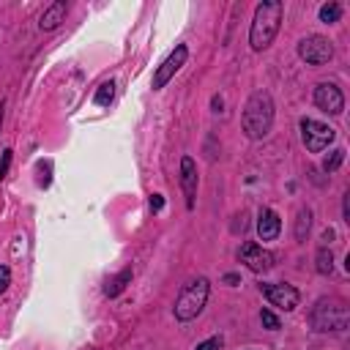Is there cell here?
Returning <instances> with one entry per match:
<instances>
[{
  "instance_id": "obj_1",
  "label": "cell",
  "mask_w": 350,
  "mask_h": 350,
  "mask_svg": "<svg viewBox=\"0 0 350 350\" xmlns=\"http://www.w3.org/2000/svg\"><path fill=\"white\" fill-rule=\"evenodd\" d=\"M282 11L284 5L279 0H262L257 8H254V19H252V27H249V44L252 49H268L279 33V25H282Z\"/></svg>"
},
{
  "instance_id": "obj_2",
  "label": "cell",
  "mask_w": 350,
  "mask_h": 350,
  "mask_svg": "<svg viewBox=\"0 0 350 350\" xmlns=\"http://www.w3.org/2000/svg\"><path fill=\"white\" fill-rule=\"evenodd\" d=\"M241 126H243V134L249 139H262L271 131V126H273V101L265 90H257V93L249 96V101L243 104Z\"/></svg>"
},
{
  "instance_id": "obj_3",
  "label": "cell",
  "mask_w": 350,
  "mask_h": 350,
  "mask_svg": "<svg viewBox=\"0 0 350 350\" xmlns=\"http://www.w3.org/2000/svg\"><path fill=\"white\" fill-rule=\"evenodd\" d=\"M309 320L314 331H345L350 323V309L342 298H320Z\"/></svg>"
},
{
  "instance_id": "obj_4",
  "label": "cell",
  "mask_w": 350,
  "mask_h": 350,
  "mask_svg": "<svg viewBox=\"0 0 350 350\" xmlns=\"http://www.w3.org/2000/svg\"><path fill=\"white\" fill-rule=\"evenodd\" d=\"M208 293H211V282H208L205 276L191 279V282L178 293V298H175V317H178L180 323L194 320V317L202 312V306H205V301H208Z\"/></svg>"
},
{
  "instance_id": "obj_5",
  "label": "cell",
  "mask_w": 350,
  "mask_h": 350,
  "mask_svg": "<svg viewBox=\"0 0 350 350\" xmlns=\"http://www.w3.org/2000/svg\"><path fill=\"white\" fill-rule=\"evenodd\" d=\"M334 137H336V131L331 126H325L320 120H312V118H304L301 120V139H304L306 150L320 153V150H325L334 142Z\"/></svg>"
},
{
  "instance_id": "obj_6",
  "label": "cell",
  "mask_w": 350,
  "mask_h": 350,
  "mask_svg": "<svg viewBox=\"0 0 350 350\" xmlns=\"http://www.w3.org/2000/svg\"><path fill=\"white\" fill-rule=\"evenodd\" d=\"M298 57L306 60L309 66H323L334 57V44L323 36H306L298 44Z\"/></svg>"
},
{
  "instance_id": "obj_7",
  "label": "cell",
  "mask_w": 350,
  "mask_h": 350,
  "mask_svg": "<svg viewBox=\"0 0 350 350\" xmlns=\"http://www.w3.org/2000/svg\"><path fill=\"white\" fill-rule=\"evenodd\" d=\"M262 295L271 301V306H279L284 312H293L298 304H301V293L293 287V284H284V282H276V284H260Z\"/></svg>"
},
{
  "instance_id": "obj_8",
  "label": "cell",
  "mask_w": 350,
  "mask_h": 350,
  "mask_svg": "<svg viewBox=\"0 0 350 350\" xmlns=\"http://www.w3.org/2000/svg\"><path fill=\"white\" fill-rule=\"evenodd\" d=\"M238 257H241V262H243L249 271H254V273H262V271L273 268V254H271L268 249H262L260 243H252V241L241 246Z\"/></svg>"
},
{
  "instance_id": "obj_9",
  "label": "cell",
  "mask_w": 350,
  "mask_h": 350,
  "mask_svg": "<svg viewBox=\"0 0 350 350\" xmlns=\"http://www.w3.org/2000/svg\"><path fill=\"white\" fill-rule=\"evenodd\" d=\"M314 104L328 115H339L345 109V96L334 82H320L314 88Z\"/></svg>"
},
{
  "instance_id": "obj_10",
  "label": "cell",
  "mask_w": 350,
  "mask_h": 350,
  "mask_svg": "<svg viewBox=\"0 0 350 350\" xmlns=\"http://www.w3.org/2000/svg\"><path fill=\"white\" fill-rule=\"evenodd\" d=\"M186 57H189V49H186L183 44H178V46L170 52V57L156 68V74H153V88H156V90H159V88H164V85L175 77V71L186 63Z\"/></svg>"
},
{
  "instance_id": "obj_11",
  "label": "cell",
  "mask_w": 350,
  "mask_h": 350,
  "mask_svg": "<svg viewBox=\"0 0 350 350\" xmlns=\"http://www.w3.org/2000/svg\"><path fill=\"white\" fill-rule=\"evenodd\" d=\"M180 189L186 194V208H194V197H197V164L191 156L180 159Z\"/></svg>"
},
{
  "instance_id": "obj_12",
  "label": "cell",
  "mask_w": 350,
  "mask_h": 350,
  "mask_svg": "<svg viewBox=\"0 0 350 350\" xmlns=\"http://www.w3.org/2000/svg\"><path fill=\"white\" fill-rule=\"evenodd\" d=\"M279 232H282V221H279L276 211L262 208L260 216H257V235H260V241H276Z\"/></svg>"
},
{
  "instance_id": "obj_13",
  "label": "cell",
  "mask_w": 350,
  "mask_h": 350,
  "mask_svg": "<svg viewBox=\"0 0 350 350\" xmlns=\"http://www.w3.org/2000/svg\"><path fill=\"white\" fill-rule=\"evenodd\" d=\"M66 11H68L66 0H55L49 8H44V14H41V19H38V27H41V30H55V27L66 19Z\"/></svg>"
},
{
  "instance_id": "obj_14",
  "label": "cell",
  "mask_w": 350,
  "mask_h": 350,
  "mask_svg": "<svg viewBox=\"0 0 350 350\" xmlns=\"http://www.w3.org/2000/svg\"><path fill=\"white\" fill-rule=\"evenodd\" d=\"M129 282H131V268H123V271H120L118 276L107 279V284H104V293H107V295L112 298V295H118V293H120V290H123V287H126Z\"/></svg>"
},
{
  "instance_id": "obj_15",
  "label": "cell",
  "mask_w": 350,
  "mask_h": 350,
  "mask_svg": "<svg viewBox=\"0 0 350 350\" xmlns=\"http://www.w3.org/2000/svg\"><path fill=\"white\" fill-rule=\"evenodd\" d=\"M112 98H115V82H101L98 90H96V96H93V101L98 107H107Z\"/></svg>"
},
{
  "instance_id": "obj_16",
  "label": "cell",
  "mask_w": 350,
  "mask_h": 350,
  "mask_svg": "<svg viewBox=\"0 0 350 350\" xmlns=\"http://www.w3.org/2000/svg\"><path fill=\"white\" fill-rule=\"evenodd\" d=\"M309 227H312V213H309V208H301L298 211V221H295V238L304 241L306 232H309Z\"/></svg>"
},
{
  "instance_id": "obj_17",
  "label": "cell",
  "mask_w": 350,
  "mask_h": 350,
  "mask_svg": "<svg viewBox=\"0 0 350 350\" xmlns=\"http://www.w3.org/2000/svg\"><path fill=\"white\" fill-rule=\"evenodd\" d=\"M339 16H342V5H339V3H325V5L320 8V22H325V25L339 22Z\"/></svg>"
},
{
  "instance_id": "obj_18",
  "label": "cell",
  "mask_w": 350,
  "mask_h": 350,
  "mask_svg": "<svg viewBox=\"0 0 350 350\" xmlns=\"http://www.w3.org/2000/svg\"><path fill=\"white\" fill-rule=\"evenodd\" d=\"M331 268H334V257H331V252L325 246H320L317 249V271L320 273H331Z\"/></svg>"
},
{
  "instance_id": "obj_19",
  "label": "cell",
  "mask_w": 350,
  "mask_h": 350,
  "mask_svg": "<svg viewBox=\"0 0 350 350\" xmlns=\"http://www.w3.org/2000/svg\"><path fill=\"white\" fill-rule=\"evenodd\" d=\"M342 159H345V150H342V148L331 150V156H325V161H323V170H325V172H334V170L342 164Z\"/></svg>"
},
{
  "instance_id": "obj_20",
  "label": "cell",
  "mask_w": 350,
  "mask_h": 350,
  "mask_svg": "<svg viewBox=\"0 0 350 350\" xmlns=\"http://www.w3.org/2000/svg\"><path fill=\"white\" fill-rule=\"evenodd\" d=\"M260 323H262L268 331H276V328L282 325V323H279V317H276L271 309H262V312H260Z\"/></svg>"
},
{
  "instance_id": "obj_21",
  "label": "cell",
  "mask_w": 350,
  "mask_h": 350,
  "mask_svg": "<svg viewBox=\"0 0 350 350\" xmlns=\"http://www.w3.org/2000/svg\"><path fill=\"white\" fill-rule=\"evenodd\" d=\"M221 345H224V339H221V336H211V339L200 342V345H197V350H221Z\"/></svg>"
},
{
  "instance_id": "obj_22",
  "label": "cell",
  "mask_w": 350,
  "mask_h": 350,
  "mask_svg": "<svg viewBox=\"0 0 350 350\" xmlns=\"http://www.w3.org/2000/svg\"><path fill=\"white\" fill-rule=\"evenodd\" d=\"M8 164H11V150L5 148V150H3V156H0V178H5V175H8Z\"/></svg>"
},
{
  "instance_id": "obj_23",
  "label": "cell",
  "mask_w": 350,
  "mask_h": 350,
  "mask_svg": "<svg viewBox=\"0 0 350 350\" xmlns=\"http://www.w3.org/2000/svg\"><path fill=\"white\" fill-rule=\"evenodd\" d=\"M8 284H11V271L5 265H0V293H5Z\"/></svg>"
},
{
  "instance_id": "obj_24",
  "label": "cell",
  "mask_w": 350,
  "mask_h": 350,
  "mask_svg": "<svg viewBox=\"0 0 350 350\" xmlns=\"http://www.w3.org/2000/svg\"><path fill=\"white\" fill-rule=\"evenodd\" d=\"M161 208H164V197H161V194H153V197H150V211L156 213V211H161Z\"/></svg>"
},
{
  "instance_id": "obj_25",
  "label": "cell",
  "mask_w": 350,
  "mask_h": 350,
  "mask_svg": "<svg viewBox=\"0 0 350 350\" xmlns=\"http://www.w3.org/2000/svg\"><path fill=\"white\" fill-rule=\"evenodd\" d=\"M224 282H227V284H238V276H235V273H227Z\"/></svg>"
},
{
  "instance_id": "obj_26",
  "label": "cell",
  "mask_w": 350,
  "mask_h": 350,
  "mask_svg": "<svg viewBox=\"0 0 350 350\" xmlns=\"http://www.w3.org/2000/svg\"><path fill=\"white\" fill-rule=\"evenodd\" d=\"M0 120H3V107H0Z\"/></svg>"
}]
</instances>
